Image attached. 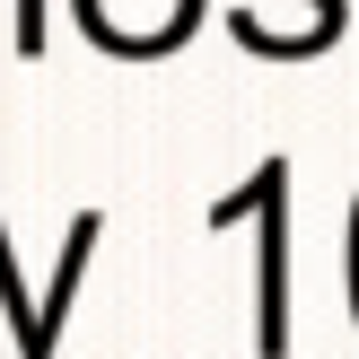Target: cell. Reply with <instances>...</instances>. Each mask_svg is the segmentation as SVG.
Here are the masks:
<instances>
[{"instance_id":"cell-2","label":"cell","mask_w":359,"mask_h":359,"mask_svg":"<svg viewBox=\"0 0 359 359\" xmlns=\"http://www.w3.org/2000/svg\"><path fill=\"white\" fill-rule=\"evenodd\" d=\"M79 27L105 53H167L175 35L202 27V0H79Z\"/></svg>"},{"instance_id":"cell-4","label":"cell","mask_w":359,"mask_h":359,"mask_svg":"<svg viewBox=\"0 0 359 359\" xmlns=\"http://www.w3.org/2000/svg\"><path fill=\"white\" fill-rule=\"evenodd\" d=\"M298 9L316 18V35H325V44H333V35H342V0H298Z\"/></svg>"},{"instance_id":"cell-1","label":"cell","mask_w":359,"mask_h":359,"mask_svg":"<svg viewBox=\"0 0 359 359\" xmlns=\"http://www.w3.org/2000/svg\"><path fill=\"white\" fill-rule=\"evenodd\" d=\"M245 219H255V351L290 359V158H263L210 210V228H245Z\"/></svg>"},{"instance_id":"cell-5","label":"cell","mask_w":359,"mask_h":359,"mask_svg":"<svg viewBox=\"0 0 359 359\" xmlns=\"http://www.w3.org/2000/svg\"><path fill=\"white\" fill-rule=\"evenodd\" d=\"M351 307H359V219H351Z\"/></svg>"},{"instance_id":"cell-3","label":"cell","mask_w":359,"mask_h":359,"mask_svg":"<svg viewBox=\"0 0 359 359\" xmlns=\"http://www.w3.org/2000/svg\"><path fill=\"white\" fill-rule=\"evenodd\" d=\"M97 245H105V219H97V210H79L70 237H62V263H53V290H44V307H35V333H27V351H18V359H53L70 307H79V280H88V263H97Z\"/></svg>"}]
</instances>
